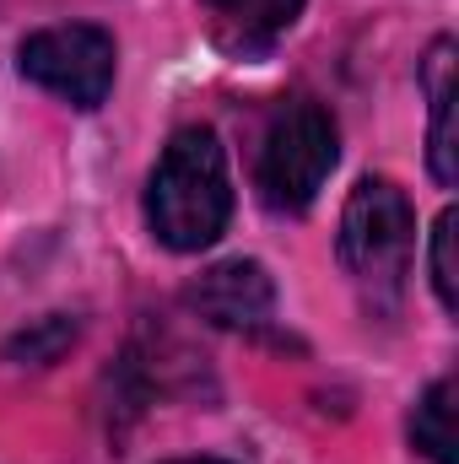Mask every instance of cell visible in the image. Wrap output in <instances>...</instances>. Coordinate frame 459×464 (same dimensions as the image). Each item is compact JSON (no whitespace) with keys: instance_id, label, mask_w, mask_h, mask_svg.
Masks as SVG:
<instances>
[{"instance_id":"1","label":"cell","mask_w":459,"mask_h":464,"mask_svg":"<svg viewBox=\"0 0 459 464\" xmlns=\"http://www.w3.org/2000/svg\"><path fill=\"white\" fill-rule=\"evenodd\" d=\"M228 217H232L228 151H222L217 130L190 124L168 140V151L151 168L146 227L173 254H200L228 232Z\"/></svg>"},{"instance_id":"2","label":"cell","mask_w":459,"mask_h":464,"mask_svg":"<svg viewBox=\"0 0 459 464\" xmlns=\"http://www.w3.org/2000/svg\"><path fill=\"white\" fill-rule=\"evenodd\" d=\"M336 157H341V135H336L330 109H319L314 98L281 103L270 114V124H265L259 162H254L259 200L270 211H281V217H303L319 200Z\"/></svg>"},{"instance_id":"3","label":"cell","mask_w":459,"mask_h":464,"mask_svg":"<svg viewBox=\"0 0 459 464\" xmlns=\"http://www.w3.org/2000/svg\"><path fill=\"white\" fill-rule=\"evenodd\" d=\"M416 217L400 184L389 179H362L341 211V265L356 276V286L395 297L411 265Z\"/></svg>"},{"instance_id":"4","label":"cell","mask_w":459,"mask_h":464,"mask_svg":"<svg viewBox=\"0 0 459 464\" xmlns=\"http://www.w3.org/2000/svg\"><path fill=\"white\" fill-rule=\"evenodd\" d=\"M16 65L33 87L54 92L71 109H98L114 92V38L93 22H65V27H44L33 38H22Z\"/></svg>"},{"instance_id":"5","label":"cell","mask_w":459,"mask_h":464,"mask_svg":"<svg viewBox=\"0 0 459 464\" xmlns=\"http://www.w3.org/2000/svg\"><path fill=\"white\" fill-rule=\"evenodd\" d=\"M190 308L217 330H259L276 308V281L259 259H222L190 286Z\"/></svg>"},{"instance_id":"6","label":"cell","mask_w":459,"mask_h":464,"mask_svg":"<svg viewBox=\"0 0 459 464\" xmlns=\"http://www.w3.org/2000/svg\"><path fill=\"white\" fill-rule=\"evenodd\" d=\"M206 16H211V33L217 44L232 54H265L298 16L308 0H200Z\"/></svg>"},{"instance_id":"7","label":"cell","mask_w":459,"mask_h":464,"mask_svg":"<svg viewBox=\"0 0 459 464\" xmlns=\"http://www.w3.org/2000/svg\"><path fill=\"white\" fill-rule=\"evenodd\" d=\"M411 443L433 464H459L454 454V378H438L411 411Z\"/></svg>"},{"instance_id":"8","label":"cell","mask_w":459,"mask_h":464,"mask_svg":"<svg viewBox=\"0 0 459 464\" xmlns=\"http://www.w3.org/2000/svg\"><path fill=\"white\" fill-rule=\"evenodd\" d=\"M459 217L454 211H444L438 217V227H433V292H438V303L454 314L459 308V270H454V237H459Z\"/></svg>"},{"instance_id":"9","label":"cell","mask_w":459,"mask_h":464,"mask_svg":"<svg viewBox=\"0 0 459 464\" xmlns=\"http://www.w3.org/2000/svg\"><path fill=\"white\" fill-rule=\"evenodd\" d=\"M65 341H76V324H65V319L54 314V319L44 324V335H33V341L22 335V341H16V351H27L33 362H49V356H54V351L65 346Z\"/></svg>"},{"instance_id":"10","label":"cell","mask_w":459,"mask_h":464,"mask_svg":"<svg viewBox=\"0 0 459 464\" xmlns=\"http://www.w3.org/2000/svg\"><path fill=\"white\" fill-rule=\"evenodd\" d=\"M173 464H228V459H173Z\"/></svg>"}]
</instances>
